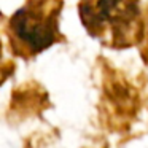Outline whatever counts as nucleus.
Listing matches in <instances>:
<instances>
[{"mask_svg": "<svg viewBox=\"0 0 148 148\" xmlns=\"http://www.w3.org/2000/svg\"><path fill=\"white\" fill-rule=\"evenodd\" d=\"M64 7V0H26L3 23V35L11 54L30 61L65 42L61 32Z\"/></svg>", "mask_w": 148, "mask_h": 148, "instance_id": "obj_1", "label": "nucleus"}, {"mask_svg": "<svg viewBox=\"0 0 148 148\" xmlns=\"http://www.w3.org/2000/svg\"><path fill=\"white\" fill-rule=\"evenodd\" d=\"M78 16L88 35L105 48L127 49L145 40L140 0H80Z\"/></svg>", "mask_w": 148, "mask_h": 148, "instance_id": "obj_2", "label": "nucleus"}]
</instances>
